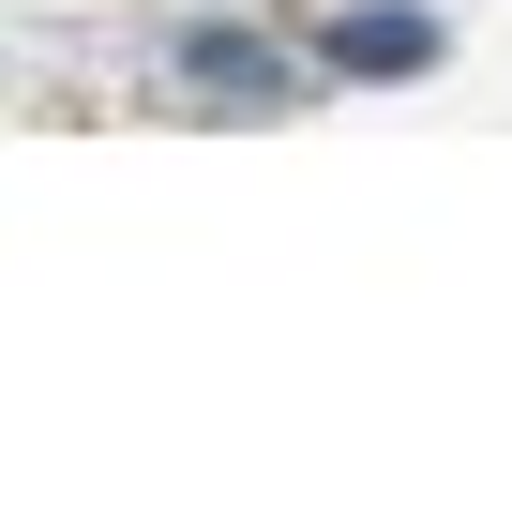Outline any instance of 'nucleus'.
<instances>
[{"label": "nucleus", "instance_id": "obj_1", "mask_svg": "<svg viewBox=\"0 0 512 512\" xmlns=\"http://www.w3.org/2000/svg\"><path fill=\"white\" fill-rule=\"evenodd\" d=\"M422 61H437V16H422V0H347V16H332V76L407 91Z\"/></svg>", "mask_w": 512, "mask_h": 512}, {"label": "nucleus", "instance_id": "obj_2", "mask_svg": "<svg viewBox=\"0 0 512 512\" xmlns=\"http://www.w3.org/2000/svg\"><path fill=\"white\" fill-rule=\"evenodd\" d=\"M181 76L226 91V106H272V61H256V31H181Z\"/></svg>", "mask_w": 512, "mask_h": 512}]
</instances>
